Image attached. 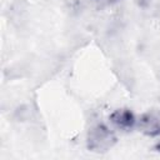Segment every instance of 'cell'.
I'll return each instance as SVG.
<instances>
[{
  "label": "cell",
  "mask_w": 160,
  "mask_h": 160,
  "mask_svg": "<svg viewBox=\"0 0 160 160\" xmlns=\"http://www.w3.org/2000/svg\"><path fill=\"white\" fill-rule=\"evenodd\" d=\"M155 150H156V151H159V152H160V141H159V142H158V144H156V145H155Z\"/></svg>",
  "instance_id": "5b68a950"
},
{
  "label": "cell",
  "mask_w": 160,
  "mask_h": 160,
  "mask_svg": "<svg viewBox=\"0 0 160 160\" xmlns=\"http://www.w3.org/2000/svg\"><path fill=\"white\" fill-rule=\"evenodd\" d=\"M116 142L114 132L105 125L98 124L92 126L86 136L88 149L94 152H106Z\"/></svg>",
  "instance_id": "6da1fadb"
},
{
  "label": "cell",
  "mask_w": 160,
  "mask_h": 160,
  "mask_svg": "<svg viewBox=\"0 0 160 160\" xmlns=\"http://www.w3.org/2000/svg\"><path fill=\"white\" fill-rule=\"evenodd\" d=\"M95 1L101 6H106V5H112V4H115L120 0H95Z\"/></svg>",
  "instance_id": "277c9868"
},
{
  "label": "cell",
  "mask_w": 160,
  "mask_h": 160,
  "mask_svg": "<svg viewBox=\"0 0 160 160\" xmlns=\"http://www.w3.org/2000/svg\"><path fill=\"white\" fill-rule=\"evenodd\" d=\"M136 126L144 135L154 138L160 135V110H150L144 112L138 120Z\"/></svg>",
  "instance_id": "7a4b0ae2"
},
{
  "label": "cell",
  "mask_w": 160,
  "mask_h": 160,
  "mask_svg": "<svg viewBox=\"0 0 160 160\" xmlns=\"http://www.w3.org/2000/svg\"><path fill=\"white\" fill-rule=\"evenodd\" d=\"M110 122L119 130L129 131L136 125L135 115L129 109H118L109 116Z\"/></svg>",
  "instance_id": "3957f363"
}]
</instances>
